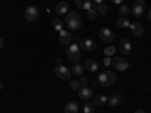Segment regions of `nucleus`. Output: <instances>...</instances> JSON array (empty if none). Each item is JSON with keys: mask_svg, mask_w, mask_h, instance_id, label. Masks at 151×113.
I'll list each match as a JSON object with an SVG mask.
<instances>
[{"mask_svg": "<svg viewBox=\"0 0 151 113\" xmlns=\"http://www.w3.org/2000/svg\"><path fill=\"white\" fill-rule=\"evenodd\" d=\"M59 41H60V44L68 45V44L71 42V33H70L68 30H64V29H62V30L59 32Z\"/></svg>", "mask_w": 151, "mask_h": 113, "instance_id": "nucleus-12", "label": "nucleus"}, {"mask_svg": "<svg viewBox=\"0 0 151 113\" xmlns=\"http://www.w3.org/2000/svg\"><path fill=\"white\" fill-rule=\"evenodd\" d=\"M97 15H98V12H97L95 8H91L89 11H88V18H89V20H95Z\"/></svg>", "mask_w": 151, "mask_h": 113, "instance_id": "nucleus-26", "label": "nucleus"}, {"mask_svg": "<svg viewBox=\"0 0 151 113\" xmlns=\"http://www.w3.org/2000/svg\"><path fill=\"white\" fill-rule=\"evenodd\" d=\"M83 67H85V69H88L89 72H95V71L98 69V64H97L95 60H92V59H88V60L85 62Z\"/></svg>", "mask_w": 151, "mask_h": 113, "instance_id": "nucleus-16", "label": "nucleus"}, {"mask_svg": "<svg viewBox=\"0 0 151 113\" xmlns=\"http://www.w3.org/2000/svg\"><path fill=\"white\" fill-rule=\"evenodd\" d=\"M53 29H55V30H59V32L62 30V21H60L59 18H55V20H53Z\"/></svg>", "mask_w": 151, "mask_h": 113, "instance_id": "nucleus-27", "label": "nucleus"}, {"mask_svg": "<svg viewBox=\"0 0 151 113\" xmlns=\"http://www.w3.org/2000/svg\"><path fill=\"white\" fill-rule=\"evenodd\" d=\"M122 95L121 94H113L110 98H107V103L112 106V107H116V106H121V103H122Z\"/></svg>", "mask_w": 151, "mask_h": 113, "instance_id": "nucleus-11", "label": "nucleus"}, {"mask_svg": "<svg viewBox=\"0 0 151 113\" xmlns=\"http://www.w3.org/2000/svg\"><path fill=\"white\" fill-rule=\"evenodd\" d=\"M83 71H85V67L79 65V64H74L71 68V74H74V75H83Z\"/></svg>", "mask_w": 151, "mask_h": 113, "instance_id": "nucleus-20", "label": "nucleus"}, {"mask_svg": "<svg viewBox=\"0 0 151 113\" xmlns=\"http://www.w3.org/2000/svg\"><path fill=\"white\" fill-rule=\"evenodd\" d=\"M115 82H116V75H115V72H112V71H109V69L101 71V72H100V75H98V83L101 84V86H104V87L112 86Z\"/></svg>", "mask_w": 151, "mask_h": 113, "instance_id": "nucleus-2", "label": "nucleus"}, {"mask_svg": "<svg viewBox=\"0 0 151 113\" xmlns=\"http://www.w3.org/2000/svg\"><path fill=\"white\" fill-rule=\"evenodd\" d=\"M145 9H147L145 0H136L134 6H133V9H132V14H133L134 17H141V15H144Z\"/></svg>", "mask_w": 151, "mask_h": 113, "instance_id": "nucleus-7", "label": "nucleus"}, {"mask_svg": "<svg viewBox=\"0 0 151 113\" xmlns=\"http://www.w3.org/2000/svg\"><path fill=\"white\" fill-rule=\"evenodd\" d=\"M115 51H116V50H115V47H113V45H109V47H106L104 48V54L106 56H113V54H115Z\"/></svg>", "mask_w": 151, "mask_h": 113, "instance_id": "nucleus-25", "label": "nucleus"}, {"mask_svg": "<svg viewBox=\"0 0 151 113\" xmlns=\"http://www.w3.org/2000/svg\"><path fill=\"white\" fill-rule=\"evenodd\" d=\"M98 36H100V39H101L103 42H106V44H112L113 39H115V35H113V32L109 30V29H106V27L100 29Z\"/></svg>", "mask_w": 151, "mask_h": 113, "instance_id": "nucleus-5", "label": "nucleus"}, {"mask_svg": "<svg viewBox=\"0 0 151 113\" xmlns=\"http://www.w3.org/2000/svg\"><path fill=\"white\" fill-rule=\"evenodd\" d=\"M3 45H5V41L2 39V38H0V50H2V48H3Z\"/></svg>", "mask_w": 151, "mask_h": 113, "instance_id": "nucleus-31", "label": "nucleus"}, {"mask_svg": "<svg viewBox=\"0 0 151 113\" xmlns=\"http://www.w3.org/2000/svg\"><path fill=\"white\" fill-rule=\"evenodd\" d=\"M130 30H132V33L134 35V36H142V33H144V27H142V24H139V23H130Z\"/></svg>", "mask_w": 151, "mask_h": 113, "instance_id": "nucleus-13", "label": "nucleus"}, {"mask_svg": "<svg viewBox=\"0 0 151 113\" xmlns=\"http://www.w3.org/2000/svg\"><path fill=\"white\" fill-rule=\"evenodd\" d=\"M80 86L82 87H85V86H88V82H89V80H88V77H85V75H80Z\"/></svg>", "mask_w": 151, "mask_h": 113, "instance_id": "nucleus-29", "label": "nucleus"}, {"mask_svg": "<svg viewBox=\"0 0 151 113\" xmlns=\"http://www.w3.org/2000/svg\"><path fill=\"white\" fill-rule=\"evenodd\" d=\"M148 18H150V21H151V11H150V14H148Z\"/></svg>", "mask_w": 151, "mask_h": 113, "instance_id": "nucleus-34", "label": "nucleus"}, {"mask_svg": "<svg viewBox=\"0 0 151 113\" xmlns=\"http://www.w3.org/2000/svg\"><path fill=\"white\" fill-rule=\"evenodd\" d=\"M107 104V97L104 95H97L94 97V106H98V107H103Z\"/></svg>", "mask_w": 151, "mask_h": 113, "instance_id": "nucleus-17", "label": "nucleus"}, {"mask_svg": "<svg viewBox=\"0 0 151 113\" xmlns=\"http://www.w3.org/2000/svg\"><path fill=\"white\" fill-rule=\"evenodd\" d=\"M80 44H82L83 50H86V51H94V50L97 48V44L92 39H82Z\"/></svg>", "mask_w": 151, "mask_h": 113, "instance_id": "nucleus-15", "label": "nucleus"}, {"mask_svg": "<svg viewBox=\"0 0 151 113\" xmlns=\"http://www.w3.org/2000/svg\"><path fill=\"white\" fill-rule=\"evenodd\" d=\"M76 6L80 8V9H85V11H89L92 6H91V0H76Z\"/></svg>", "mask_w": 151, "mask_h": 113, "instance_id": "nucleus-18", "label": "nucleus"}, {"mask_svg": "<svg viewBox=\"0 0 151 113\" xmlns=\"http://www.w3.org/2000/svg\"><path fill=\"white\" fill-rule=\"evenodd\" d=\"M65 24L70 30H77V29L82 27V18L77 12L70 11L67 14V18H65Z\"/></svg>", "mask_w": 151, "mask_h": 113, "instance_id": "nucleus-1", "label": "nucleus"}, {"mask_svg": "<svg viewBox=\"0 0 151 113\" xmlns=\"http://www.w3.org/2000/svg\"><path fill=\"white\" fill-rule=\"evenodd\" d=\"M134 113H145V112H144V110H136Z\"/></svg>", "mask_w": 151, "mask_h": 113, "instance_id": "nucleus-33", "label": "nucleus"}, {"mask_svg": "<svg viewBox=\"0 0 151 113\" xmlns=\"http://www.w3.org/2000/svg\"><path fill=\"white\" fill-rule=\"evenodd\" d=\"M119 14H121V17L127 18V15L132 14V11H130V8H129L127 5H121V6H119Z\"/></svg>", "mask_w": 151, "mask_h": 113, "instance_id": "nucleus-23", "label": "nucleus"}, {"mask_svg": "<svg viewBox=\"0 0 151 113\" xmlns=\"http://www.w3.org/2000/svg\"><path fill=\"white\" fill-rule=\"evenodd\" d=\"M55 74L60 80H70L71 79V69L67 68L65 65H58L56 69H55Z\"/></svg>", "mask_w": 151, "mask_h": 113, "instance_id": "nucleus-4", "label": "nucleus"}, {"mask_svg": "<svg viewBox=\"0 0 151 113\" xmlns=\"http://www.w3.org/2000/svg\"><path fill=\"white\" fill-rule=\"evenodd\" d=\"M94 8L97 9V12H98L100 15H106V14H107V6H106L104 3H95Z\"/></svg>", "mask_w": 151, "mask_h": 113, "instance_id": "nucleus-21", "label": "nucleus"}, {"mask_svg": "<svg viewBox=\"0 0 151 113\" xmlns=\"http://www.w3.org/2000/svg\"><path fill=\"white\" fill-rule=\"evenodd\" d=\"M119 51H121L124 56L130 54V51H132V44H130V41L127 39V38L121 39V42H119Z\"/></svg>", "mask_w": 151, "mask_h": 113, "instance_id": "nucleus-10", "label": "nucleus"}, {"mask_svg": "<svg viewBox=\"0 0 151 113\" xmlns=\"http://www.w3.org/2000/svg\"><path fill=\"white\" fill-rule=\"evenodd\" d=\"M79 97H80V99H83V101H89V99L94 97V91L91 89V87H88V86L80 87L79 89Z\"/></svg>", "mask_w": 151, "mask_h": 113, "instance_id": "nucleus-9", "label": "nucleus"}, {"mask_svg": "<svg viewBox=\"0 0 151 113\" xmlns=\"http://www.w3.org/2000/svg\"><path fill=\"white\" fill-rule=\"evenodd\" d=\"M112 65H113V68L115 69H118V71H127L129 69V62L125 60L124 57H113L112 59Z\"/></svg>", "mask_w": 151, "mask_h": 113, "instance_id": "nucleus-6", "label": "nucleus"}, {"mask_svg": "<svg viewBox=\"0 0 151 113\" xmlns=\"http://www.w3.org/2000/svg\"><path fill=\"white\" fill-rule=\"evenodd\" d=\"M95 3H103V0H94Z\"/></svg>", "mask_w": 151, "mask_h": 113, "instance_id": "nucleus-32", "label": "nucleus"}, {"mask_svg": "<svg viewBox=\"0 0 151 113\" xmlns=\"http://www.w3.org/2000/svg\"><path fill=\"white\" fill-rule=\"evenodd\" d=\"M38 15H40V11H38V8H35V6H29L26 11H24V18H26L27 21H35L38 18Z\"/></svg>", "mask_w": 151, "mask_h": 113, "instance_id": "nucleus-8", "label": "nucleus"}, {"mask_svg": "<svg viewBox=\"0 0 151 113\" xmlns=\"http://www.w3.org/2000/svg\"><path fill=\"white\" fill-rule=\"evenodd\" d=\"M116 24L122 29V27H129V26H130V21H129L127 18H125V17H119V18H118V21H116Z\"/></svg>", "mask_w": 151, "mask_h": 113, "instance_id": "nucleus-24", "label": "nucleus"}, {"mask_svg": "<svg viewBox=\"0 0 151 113\" xmlns=\"http://www.w3.org/2000/svg\"><path fill=\"white\" fill-rule=\"evenodd\" d=\"M112 3H115V5H121L122 3V0H110Z\"/></svg>", "mask_w": 151, "mask_h": 113, "instance_id": "nucleus-30", "label": "nucleus"}, {"mask_svg": "<svg viewBox=\"0 0 151 113\" xmlns=\"http://www.w3.org/2000/svg\"><path fill=\"white\" fill-rule=\"evenodd\" d=\"M67 57L68 60H71L73 64H77V60L80 59V48L77 44H71L67 48Z\"/></svg>", "mask_w": 151, "mask_h": 113, "instance_id": "nucleus-3", "label": "nucleus"}, {"mask_svg": "<svg viewBox=\"0 0 151 113\" xmlns=\"http://www.w3.org/2000/svg\"><path fill=\"white\" fill-rule=\"evenodd\" d=\"M70 87H71L73 91H79V89H80V82H77V80L70 82Z\"/></svg>", "mask_w": 151, "mask_h": 113, "instance_id": "nucleus-28", "label": "nucleus"}, {"mask_svg": "<svg viewBox=\"0 0 151 113\" xmlns=\"http://www.w3.org/2000/svg\"><path fill=\"white\" fill-rule=\"evenodd\" d=\"M2 87H3V86H2V82H0V91H2Z\"/></svg>", "mask_w": 151, "mask_h": 113, "instance_id": "nucleus-35", "label": "nucleus"}, {"mask_svg": "<svg viewBox=\"0 0 151 113\" xmlns=\"http://www.w3.org/2000/svg\"><path fill=\"white\" fill-rule=\"evenodd\" d=\"M65 113H77L79 112V104L77 103H74V101H71V103H68L67 106H65Z\"/></svg>", "mask_w": 151, "mask_h": 113, "instance_id": "nucleus-19", "label": "nucleus"}, {"mask_svg": "<svg viewBox=\"0 0 151 113\" xmlns=\"http://www.w3.org/2000/svg\"><path fill=\"white\" fill-rule=\"evenodd\" d=\"M83 112H85V113H95V106H94V103L86 101L85 106H83Z\"/></svg>", "mask_w": 151, "mask_h": 113, "instance_id": "nucleus-22", "label": "nucleus"}, {"mask_svg": "<svg viewBox=\"0 0 151 113\" xmlns=\"http://www.w3.org/2000/svg\"><path fill=\"white\" fill-rule=\"evenodd\" d=\"M68 3L67 2H59L56 5V14L58 15H67L68 14Z\"/></svg>", "mask_w": 151, "mask_h": 113, "instance_id": "nucleus-14", "label": "nucleus"}]
</instances>
